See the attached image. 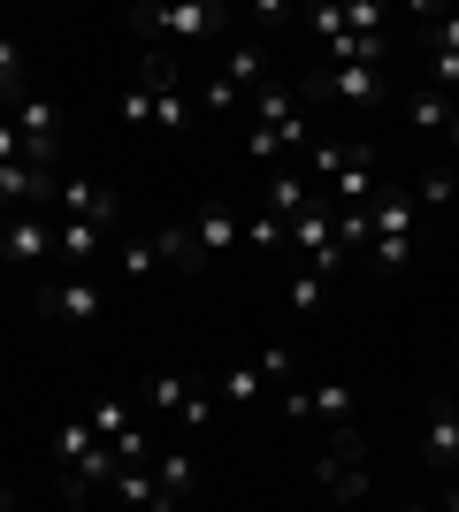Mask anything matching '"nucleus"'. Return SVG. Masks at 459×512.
<instances>
[{"instance_id":"f257e3e1","label":"nucleus","mask_w":459,"mask_h":512,"mask_svg":"<svg viewBox=\"0 0 459 512\" xmlns=\"http://www.w3.org/2000/svg\"><path fill=\"white\" fill-rule=\"evenodd\" d=\"M123 123L131 130H169V138H184V130L199 123V100L184 92L176 62H161V54L138 62V85H123Z\"/></svg>"},{"instance_id":"f03ea898","label":"nucleus","mask_w":459,"mask_h":512,"mask_svg":"<svg viewBox=\"0 0 459 512\" xmlns=\"http://www.w3.org/2000/svg\"><path fill=\"white\" fill-rule=\"evenodd\" d=\"M46 459L62 467V490L85 505V497H108L115 490V451L92 436V421L85 413H69L62 428H54V444H46Z\"/></svg>"},{"instance_id":"7ed1b4c3","label":"nucleus","mask_w":459,"mask_h":512,"mask_svg":"<svg viewBox=\"0 0 459 512\" xmlns=\"http://www.w3.org/2000/svg\"><path fill=\"white\" fill-rule=\"evenodd\" d=\"M360 253L375 268H406L414 260V192H375V207H360Z\"/></svg>"},{"instance_id":"20e7f679","label":"nucleus","mask_w":459,"mask_h":512,"mask_svg":"<svg viewBox=\"0 0 459 512\" xmlns=\"http://www.w3.org/2000/svg\"><path fill=\"white\" fill-rule=\"evenodd\" d=\"M138 390H146V398H138V413H153V421H176L184 436H192V428H207V413H215V390L192 383L184 367H161V375H146Z\"/></svg>"},{"instance_id":"39448f33","label":"nucleus","mask_w":459,"mask_h":512,"mask_svg":"<svg viewBox=\"0 0 459 512\" xmlns=\"http://www.w3.org/2000/svg\"><path fill=\"white\" fill-rule=\"evenodd\" d=\"M314 482H322L337 505H360V497H368V436H360V428H329L322 451H314Z\"/></svg>"},{"instance_id":"423d86ee","label":"nucleus","mask_w":459,"mask_h":512,"mask_svg":"<svg viewBox=\"0 0 459 512\" xmlns=\"http://www.w3.org/2000/svg\"><path fill=\"white\" fill-rule=\"evenodd\" d=\"M39 314L46 321H100L108 314V283H100V268H62V276L39 283Z\"/></svg>"},{"instance_id":"0eeeda50","label":"nucleus","mask_w":459,"mask_h":512,"mask_svg":"<svg viewBox=\"0 0 459 512\" xmlns=\"http://www.w3.org/2000/svg\"><path fill=\"white\" fill-rule=\"evenodd\" d=\"M54 207H62V222H92L100 237L123 222V192L100 184V176H62V184H54Z\"/></svg>"},{"instance_id":"6e6552de","label":"nucleus","mask_w":459,"mask_h":512,"mask_svg":"<svg viewBox=\"0 0 459 512\" xmlns=\"http://www.w3.org/2000/svg\"><path fill=\"white\" fill-rule=\"evenodd\" d=\"M138 39H207L215 23H230V8L215 0H176V8H131Z\"/></svg>"},{"instance_id":"1a4fd4ad","label":"nucleus","mask_w":459,"mask_h":512,"mask_svg":"<svg viewBox=\"0 0 459 512\" xmlns=\"http://www.w3.org/2000/svg\"><path fill=\"white\" fill-rule=\"evenodd\" d=\"M291 383V352L284 344H268V352H253L245 367H230L215 383V398H230V406H253V398H268V390H284Z\"/></svg>"},{"instance_id":"9d476101","label":"nucleus","mask_w":459,"mask_h":512,"mask_svg":"<svg viewBox=\"0 0 459 512\" xmlns=\"http://www.w3.org/2000/svg\"><path fill=\"white\" fill-rule=\"evenodd\" d=\"M16 138H23V161L54 169V153H62V107L46 100V92H23L16 100Z\"/></svg>"},{"instance_id":"9b49d317","label":"nucleus","mask_w":459,"mask_h":512,"mask_svg":"<svg viewBox=\"0 0 459 512\" xmlns=\"http://www.w3.org/2000/svg\"><path fill=\"white\" fill-rule=\"evenodd\" d=\"M314 100H345V107H375L383 100V69H360V62H322L306 77Z\"/></svg>"},{"instance_id":"f8f14e48","label":"nucleus","mask_w":459,"mask_h":512,"mask_svg":"<svg viewBox=\"0 0 459 512\" xmlns=\"http://www.w3.org/2000/svg\"><path fill=\"white\" fill-rule=\"evenodd\" d=\"M284 398V421H322V428H352V390L345 383H314V390H276Z\"/></svg>"},{"instance_id":"ddd939ff","label":"nucleus","mask_w":459,"mask_h":512,"mask_svg":"<svg viewBox=\"0 0 459 512\" xmlns=\"http://www.w3.org/2000/svg\"><path fill=\"white\" fill-rule=\"evenodd\" d=\"M0 260H8V268L54 260V222H46V207H23V214H8V230H0Z\"/></svg>"},{"instance_id":"4468645a","label":"nucleus","mask_w":459,"mask_h":512,"mask_svg":"<svg viewBox=\"0 0 459 512\" xmlns=\"http://www.w3.org/2000/svg\"><path fill=\"white\" fill-rule=\"evenodd\" d=\"M184 230H192V245H199V268H215V260L245 237V222L230 214V199H207V207H192V222H184Z\"/></svg>"},{"instance_id":"2eb2a0df","label":"nucleus","mask_w":459,"mask_h":512,"mask_svg":"<svg viewBox=\"0 0 459 512\" xmlns=\"http://www.w3.org/2000/svg\"><path fill=\"white\" fill-rule=\"evenodd\" d=\"M261 207L276 214V222H299L306 207H322V192H314V176H306V169H291V161H284V169H268Z\"/></svg>"},{"instance_id":"dca6fc26","label":"nucleus","mask_w":459,"mask_h":512,"mask_svg":"<svg viewBox=\"0 0 459 512\" xmlns=\"http://www.w3.org/2000/svg\"><path fill=\"white\" fill-rule=\"evenodd\" d=\"M421 459L437 474H459V398H437L421 421Z\"/></svg>"},{"instance_id":"f3484780","label":"nucleus","mask_w":459,"mask_h":512,"mask_svg":"<svg viewBox=\"0 0 459 512\" xmlns=\"http://www.w3.org/2000/svg\"><path fill=\"white\" fill-rule=\"evenodd\" d=\"M192 490H199V459L192 451H153V505L176 512Z\"/></svg>"},{"instance_id":"a211bd4d","label":"nucleus","mask_w":459,"mask_h":512,"mask_svg":"<svg viewBox=\"0 0 459 512\" xmlns=\"http://www.w3.org/2000/svg\"><path fill=\"white\" fill-rule=\"evenodd\" d=\"M429 92L459 100V16H437V31H429Z\"/></svg>"},{"instance_id":"6ab92c4d","label":"nucleus","mask_w":459,"mask_h":512,"mask_svg":"<svg viewBox=\"0 0 459 512\" xmlns=\"http://www.w3.org/2000/svg\"><path fill=\"white\" fill-rule=\"evenodd\" d=\"M329 291H337V268H329V260H299V268H291V314H322Z\"/></svg>"},{"instance_id":"aec40b11","label":"nucleus","mask_w":459,"mask_h":512,"mask_svg":"<svg viewBox=\"0 0 459 512\" xmlns=\"http://www.w3.org/2000/svg\"><path fill=\"white\" fill-rule=\"evenodd\" d=\"M215 77H222L230 92H261V77H268V46H261V39H238V46H230V62H222Z\"/></svg>"},{"instance_id":"412c9836","label":"nucleus","mask_w":459,"mask_h":512,"mask_svg":"<svg viewBox=\"0 0 459 512\" xmlns=\"http://www.w3.org/2000/svg\"><path fill=\"white\" fill-rule=\"evenodd\" d=\"M452 115H459L452 92H429V85H421L414 100H406V123H414L421 138H452Z\"/></svg>"},{"instance_id":"4be33fe9","label":"nucleus","mask_w":459,"mask_h":512,"mask_svg":"<svg viewBox=\"0 0 459 512\" xmlns=\"http://www.w3.org/2000/svg\"><path fill=\"white\" fill-rule=\"evenodd\" d=\"M54 260L62 268H100V230L92 222H54Z\"/></svg>"},{"instance_id":"5701e85b","label":"nucleus","mask_w":459,"mask_h":512,"mask_svg":"<svg viewBox=\"0 0 459 512\" xmlns=\"http://www.w3.org/2000/svg\"><path fill=\"white\" fill-rule=\"evenodd\" d=\"M153 245H161V268L199 276V245H192V230H184V222H161V230H153Z\"/></svg>"},{"instance_id":"b1692460","label":"nucleus","mask_w":459,"mask_h":512,"mask_svg":"<svg viewBox=\"0 0 459 512\" xmlns=\"http://www.w3.org/2000/svg\"><path fill=\"white\" fill-rule=\"evenodd\" d=\"M115 268H123L131 283H146L153 268H161V245H153V230H146V237H123V253H115Z\"/></svg>"},{"instance_id":"393cba45","label":"nucleus","mask_w":459,"mask_h":512,"mask_svg":"<svg viewBox=\"0 0 459 512\" xmlns=\"http://www.w3.org/2000/svg\"><path fill=\"white\" fill-rule=\"evenodd\" d=\"M414 199H421V207H444V199H459V169H421Z\"/></svg>"},{"instance_id":"a878e982","label":"nucleus","mask_w":459,"mask_h":512,"mask_svg":"<svg viewBox=\"0 0 459 512\" xmlns=\"http://www.w3.org/2000/svg\"><path fill=\"white\" fill-rule=\"evenodd\" d=\"M245 245H261V253H276V245H284V222H276V214H245Z\"/></svg>"},{"instance_id":"bb28decb","label":"nucleus","mask_w":459,"mask_h":512,"mask_svg":"<svg viewBox=\"0 0 459 512\" xmlns=\"http://www.w3.org/2000/svg\"><path fill=\"white\" fill-rule=\"evenodd\" d=\"M0 85H23V46H16V31H0Z\"/></svg>"},{"instance_id":"cd10ccee","label":"nucleus","mask_w":459,"mask_h":512,"mask_svg":"<svg viewBox=\"0 0 459 512\" xmlns=\"http://www.w3.org/2000/svg\"><path fill=\"white\" fill-rule=\"evenodd\" d=\"M230 107H238V92L222 85V77H215V85H199V115H230Z\"/></svg>"},{"instance_id":"c85d7f7f","label":"nucleus","mask_w":459,"mask_h":512,"mask_svg":"<svg viewBox=\"0 0 459 512\" xmlns=\"http://www.w3.org/2000/svg\"><path fill=\"white\" fill-rule=\"evenodd\" d=\"M8 161H23V138H16V115H0V169Z\"/></svg>"},{"instance_id":"c756f323","label":"nucleus","mask_w":459,"mask_h":512,"mask_svg":"<svg viewBox=\"0 0 459 512\" xmlns=\"http://www.w3.org/2000/svg\"><path fill=\"white\" fill-rule=\"evenodd\" d=\"M444 512H459V474H452V490H444Z\"/></svg>"},{"instance_id":"7c9ffc66","label":"nucleus","mask_w":459,"mask_h":512,"mask_svg":"<svg viewBox=\"0 0 459 512\" xmlns=\"http://www.w3.org/2000/svg\"><path fill=\"white\" fill-rule=\"evenodd\" d=\"M0 512H16V497H8V482H0Z\"/></svg>"},{"instance_id":"2f4dec72","label":"nucleus","mask_w":459,"mask_h":512,"mask_svg":"<svg viewBox=\"0 0 459 512\" xmlns=\"http://www.w3.org/2000/svg\"><path fill=\"white\" fill-rule=\"evenodd\" d=\"M444 146H452V153H459V115H452V138H444Z\"/></svg>"},{"instance_id":"473e14b6","label":"nucleus","mask_w":459,"mask_h":512,"mask_svg":"<svg viewBox=\"0 0 459 512\" xmlns=\"http://www.w3.org/2000/svg\"><path fill=\"white\" fill-rule=\"evenodd\" d=\"M452 367H459V329H452Z\"/></svg>"},{"instance_id":"72a5a7b5","label":"nucleus","mask_w":459,"mask_h":512,"mask_svg":"<svg viewBox=\"0 0 459 512\" xmlns=\"http://www.w3.org/2000/svg\"><path fill=\"white\" fill-rule=\"evenodd\" d=\"M406 512H421V505H406Z\"/></svg>"},{"instance_id":"f704fd0d","label":"nucleus","mask_w":459,"mask_h":512,"mask_svg":"<svg viewBox=\"0 0 459 512\" xmlns=\"http://www.w3.org/2000/svg\"><path fill=\"white\" fill-rule=\"evenodd\" d=\"M0 268H8V260H0Z\"/></svg>"}]
</instances>
